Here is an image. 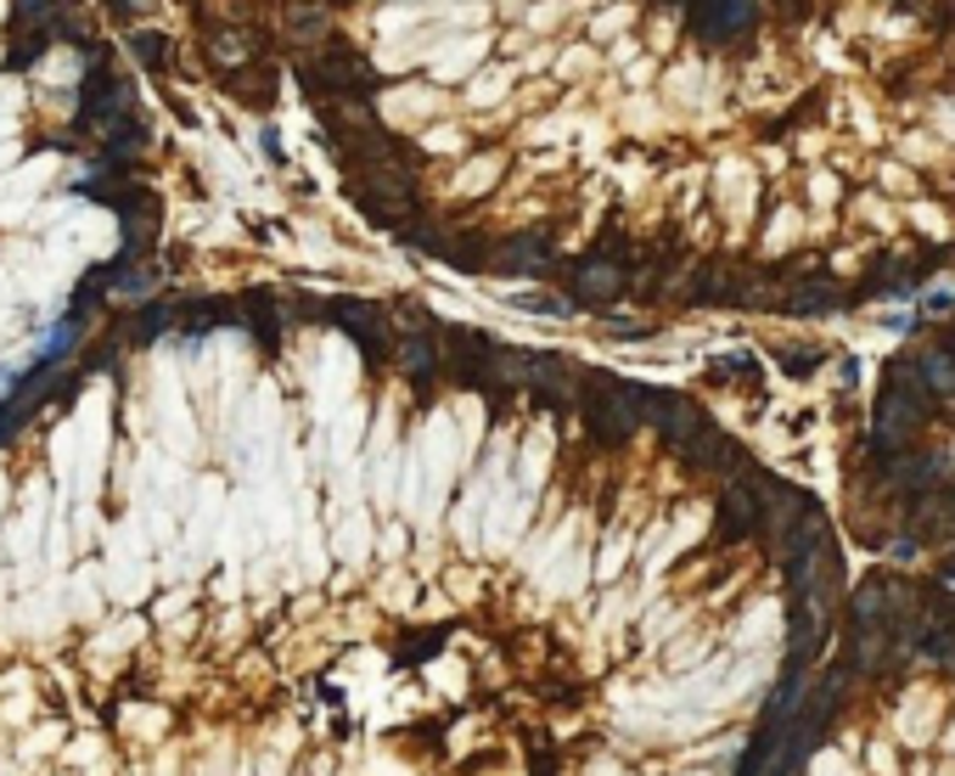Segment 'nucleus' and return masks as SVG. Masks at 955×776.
Listing matches in <instances>:
<instances>
[{
	"label": "nucleus",
	"instance_id": "nucleus-6",
	"mask_svg": "<svg viewBox=\"0 0 955 776\" xmlns=\"http://www.w3.org/2000/svg\"><path fill=\"white\" fill-rule=\"evenodd\" d=\"M326 321H337L343 332H349L372 366H388L394 361V332H388V321H383L377 304H366V299H332L326 304Z\"/></svg>",
	"mask_w": 955,
	"mask_h": 776
},
{
	"label": "nucleus",
	"instance_id": "nucleus-9",
	"mask_svg": "<svg viewBox=\"0 0 955 776\" xmlns=\"http://www.w3.org/2000/svg\"><path fill=\"white\" fill-rule=\"evenodd\" d=\"M759 23V0H691V29L709 46H736Z\"/></svg>",
	"mask_w": 955,
	"mask_h": 776
},
{
	"label": "nucleus",
	"instance_id": "nucleus-18",
	"mask_svg": "<svg viewBox=\"0 0 955 776\" xmlns=\"http://www.w3.org/2000/svg\"><path fill=\"white\" fill-rule=\"evenodd\" d=\"M911 355H916L927 389L938 400H955V350H949V343H922V350H911Z\"/></svg>",
	"mask_w": 955,
	"mask_h": 776
},
{
	"label": "nucleus",
	"instance_id": "nucleus-10",
	"mask_svg": "<svg viewBox=\"0 0 955 776\" xmlns=\"http://www.w3.org/2000/svg\"><path fill=\"white\" fill-rule=\"evenodd\" d=\"M445 372L461 383V389H484L489 383V366H495V343L473 326H445Z\"/></svg>",
	"mask_w": 955,
	"mask_h": 776
},
{
	"label": "nucleus",
	"instance_id": "nucleus-28",
	"mask_svg": "<svg viewBox=\"0 0 955 776\" xmlns=\"http://www.w3.org/2000/svg\"><path fill=\"white\" fill-rule=\"evenodd\" d=\"M949 310H955L949 293H933V299H927V315H949Z\"/></svg>",
	"mask_w": 955,
	"mask_h": 776
},
{
	"label": "nucleus",
	"instance_id": "nucleus-19",
	"mask_svg": "<svg viewBox=\"0 0 955 776\" xmlns=\"http://www.w3.org/2000/svg\"><path fill=\"white\" fill-rule=\"evenodd\" d=\"M225 91H236L253 108H271V97H276V68H265V62L236 68V73H225Z\"/></svg>",
	"mask_w": 955,
	"mask_h": 776
},
{
	"label": "nucleus",
	"instance_id": "nucleus-24",
	"mask_svg": "<svg viewBox=\"0 0 955 776\" xmlns=\"http://www.w3.org/2000/svg\"><path fill=\"white\" fill-rule=\"evenodd\" d=\"M287 29H293V40H326V29H332V23H326V12L304 7V12H293V23H287Z\"/></svg>",
	"mask_w": 955,
	"mask_h": 776
},
{
	"label": "nucleus",
	"instance_id": "nucleus-7",
	"mask_svg": "<svg viewBox=\"0 0 955 776\" xmlns=\"http://www.w3.org/2000/svg\"><path fill=\"white\" fill-rule=\"evenodd\" d=\"M916 653L900 647L888 631H865V625H849V647H843V664L860 675V681H888L911 664Z\"/></svg>",
	"mask_w": 955,
	"mask_h": 776
},
{
	"label": "nucleus",
	"instance_id": "nucleus-27",
	"mask_svg": "<svg viewBox=\"0 0 955 776\" xmlns=\"http://www.w3.org/2000/svg\"><path fill=\"white\" fill-rule=\"evenodd\" d=\"M108 7H113L119 18H135V12H146V0H108Z\"/></svg>",
	"mask_w": 955,
	"mask_h": 776
},
{
	"label": "nucleus",
	"instance_id": "nucleus-5",
	"mask_svg": "<svg viewBox=\"0 0 955 776\" xmlns=\"http://www.w3.org/2000/svg\"><path fill=\"white\" fill-rule=\"evenodd\" d=\"M630 293V271L624 265H607V259H579V265H568V304L573 310H613L619 299Z\"/></svg>",
	"mask_w": 955,
	"mask_h": 776
},
{
	"label": "nucleus",
	"instance_id": "nucleus-30",
	"mask_svg": "<svg viewBox=\"0 0 955 776\" xmlns=\"http://www.w3.org/2000/svg\"><path fill=\"white\" fill-rule=\"evenodd\" d=\"M685 7H691V0H685Z\"/></svg>",
	"mask_w": 955,
	"mask_h": 776
},
{
	"label": "nucleus",
	"instance_id": "nucleus-26",
	"mask_svg": "<svg viewBox=\"0 0 955 776\" xmlns=\"http://www.w3.org/2000/svg\"><path fill=\"white\" fill-rule=\"evenodd\" d=\"M51 34H57V29H34V34H29V40H23V46L12 51V68H34V62L45 57V46H51Z\"/></svg>",
	"mask_w": 955,
	"mask_h": 776
},
{
	"label": "nucleus",
	"instance_id": "nucleus-15",
	"mask_svg": "<svg viewBox=\"0 0 955 776\" xmlns=\"http://www.w3.org/2000/svg\"><path fill=\"white\" fill-rule=\"evenodd\" d=\"M888 394H900L911 411H922L927 422H933V411H938V394L927 389V377H922V366H916V355H894L888 361V383H883Z\"/></svg>",
	"mask_w": 955,
	"mask_h": 776
},
{
	"label": "nucleus",
	"instance_id": "nucleus-14",
	"mask_svg": "<svg viewBox=\"0 0 955 776\" xmlns=\"http://www.w3.org/2000/svg\"><path fill=\"white\" fill-rule=\"evenodd\" d=\"M883 478H888V490H894V495L922 501V495H938V490H944V462L905 451V456H894V462L883 467Z\"/></svg>",
	"mask_w": 955,
	"mask_h": 776
},
{
	"label": "nucleus",
	"instance_id": "nucleus-20",
	"mask_svg": "<svg viewBox=\"0 0 955 776\" xmlns=\"http://www.w3.org/2000/svg\"><path fill=\"white\" fill-rule=\"evenodd\" d=\"M163 332H181V304H146L135 321H130V343H152V337H163Z\"/></svg>",
	"mask_w": 955,
	"mask_h": 776
},
{
	"label": "nucleus",
	"instance_id": "nucleus-2",
	"mask_svg": "<svg viewBox=\"0 0 955 776\" xmlns=\"http://www.w3.org/2000/svg\"><path fill=\"white\" fill-rule=\"evenodd\" d=\"M641 422H647V389L641 383H619V377L590 372V383H585V427H590V440L624 445V440H636Z\"/></svg>",
	"mask_w": 955,
	"mask_h": 776
},
{
	"label": "nucleus",
	"instance_id": "nucleus-21",
	"mask_svg": "<svg viewBox=\"0 0 955 776\" xmlns=\"http://www.w3.org/2000/svg\"><path fill=\"white\" fill-rule=\"evenodd\" d=\"M220 321H231V304H225V299H186V304H181V332H186V337H203V332L220 326Z\"/></svg>",
	"mask_w": 955,
	"mask_h": 776
},
{
	"label": "nucleus",
	"instance_id": "nucleus-8",
	"mask_svg": "<svg viewBox=\"0 0 955 776\" xmlns=\"http://www.w3.org/2000/svg\"><path fill=\"white\" fill-rule=\"evenodd\" d=\"M854 299H860V288H843V282H832V276L810 271V276L781 282L775 310H781V315H826V310H849Z\"/></svg>",
	"mask_w": 955,
	"mask_h": 776
},
{
	"label": "nucleus",
	"instance_id": "nucleus-3",
	"mask_svg": "<svg viewBox=\"0 0 955 776\" xmlns=\"http://www.w3.org/2000/svg\"><path fill=\"white\" fill-rule=\"evenodd\" d=\"M298 79H304V91H309V97H326V102H337V97H360V91H372V84H377L372 62H366L355 46H343V40H332L315 62H304V68H298Z\"/></svg>",
	"mask_w": 955,
	"mask_h": 776
},
{
	"label": "nucleus",
	"instance_id": "nucleus-4",
	"mask_svg": "<svg viewBox=\"0 0 955 776\" xmlns=\"http://www.w3.org/2000/svg\"><path fill=\"white\" fill-rule=\"evenodd\" d=\"M714 535H720L725 546H742V541L764 535V473H759V467H748L742 478L725 484L720 517H714Z\"/></svg>",
	"mask_w": 955,
	"mask_h": 776
},
{
	"label": "nucleus",
	"instance_id": "nucleus-11",
	"mask_svg": "<svg viewBox=\"0 0 955 776\" xmlns=\"http://www.w3.org/2000/svg\"><path fill=\"white\" fill-rule=\"evenodd\" d=\"M647 422L658 427V434H663L674 451H680L685 440H698L703 427H709L703 405L685 400V394H674V389H647Z\"/></svg>",
	"mask_w": 955,
	"mask_h": 776
},
{
	"label": "nucleus",
	"instance_id": "nucleus-16",
	"mask_svg": "<svg viewBox=\"0 0 955 776\" xmlns=\"http://www.w3.org/2000/svg\"><path fill=\"white\" fill-rule=\"evenodd\" d=\"M242 310H247V326H253V337H258V350L276 355V350H282V315H276V299H271L265 288H247Z\"/></svg>",
	"mask_w": 955,
	"mask_h": 776
},
{
	"label": "nucleus",
	"instance_id": "nucleus-23",
	"mask_svg": "<svg viewBox=\"0 0 955 776\" xmlns=\"http://www.w3.org/2000/svg\"><path fill=\"white\" fill-rule=\"evenodd\" d=\"M130 51L146 62V68H169V57H175V46H169L163 34H152V29H141V34H130Z\"/></svg>",
	"mask_w": 955,
	"mask_h": 776
},
{
	"label": "nucleus",
	"instance_id": "nucleus-22",
	"mask_svg": "<svg viewBox=\"0 0 955 776\" xmlns=\"http://www.w3.org/2000/svg\"><path fill=\"white\" fill-rule=\"evenodd\" d=\"M79 337H84V315H62V321L51 326V337L40 343V366H57L68 350H79Z\"/></svg>",
	"mask_w": 955,
	"mask_h": 776
},
{
	"label": "nucleus",
	"instance_id": "nucleus-1",
	"mask_svg": "<svg viewBox=\"0 0 955 776\" xmlns=\"http://www.w3.org/2000/svg\"><path fill=\"white\" fill-rule=\"evenodd\" d=\"M349 198L355 209L383 225V231H410L416 225V187L399 163H366V169H349Z\"/></svg>",
	"mask_w": 955,
	"mask_h": 776
},
{
	"label": "nucleus",
	"instance_id": "nucleus-13",
	"mask_svg": "<svg viewBox=\"0 0 955 776\" xmlns=\"http://www.w3.org/2000/svg\"><path fill=\"white\" fill-rule=\"evenodd\" d=\"M674 456H680V462H685L691 473H725V467H731V478H742V473L753 467V462H748V456H742V451H736V445H731L725 434H720L714 422L703 427L698 440H685V445H680Z\"/></svg>",
	"mask_w": 955,
	"mask_h": 776
},
{
	"label": "nucleus",
	"instance_id": "nucleus-29",
	"mask_svg": "<svg viewBox=\"0 0 955 776\" xmlns=\"http://www.w3.org/2000/svg\"><path fill=\"white\" fill-rule=\"evenodd\" d=\"M949 265H955V248H949Z\"/></svg>",
	"mask_w": 955,
	"mask_h": 776
},
{
	"label": "nucleus",
	"instance_id": "nucleus-12",
	"mask_svg": "<svg viewBox=\"0 0 955 776\" xmlns=\"http://www.w3.org/2000/svg\"><path fill=\"white\" fill-rule=\"evenodd\" d=\"M557 265V248L546 231H524V236H506L495 242V271L500 276H546Z\"/></svg>",
	"mask_w": 955,
	"mask_h": 776
},
{
	"label": "nucleus",
	"instance_id": "nucleus-17",
	"mask_svg": "<svg viewBox=\"0 0 955 776\" xmlns=\"http://www.w3.org/2000/svg\"><path fill=\"white\" fill-rule=\"evenodd\" d=\"M253 51H258V34H247V29H214L209 34V62L225 68V73L253 68Z\"/></svg>",
	"mask_w": 955,
	"mask_h": 776
},
{
	"label": "nucleus",
	"instance_id": "nucleus-25",
	"mask_svg": "<svg viewBox=\"0 0 955 776\" xmlns=\"http://www.w3.org/2000/svg\"><path fill=\"white\" fill-rule=\"evenodd\" d=\"M517 310H535V315H568L573 304L568 299H551V293H511Z\"/></svg>",
	"mask_w": 955,
	"mask_h": 776
}]
</instances>
